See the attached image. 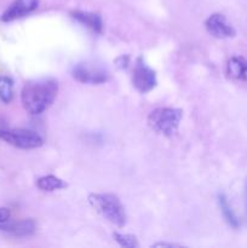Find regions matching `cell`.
<instances>
[{
  "mask_svg": "<svg viewBox=\"0 0 247 248\" xmlns=\"http://www.w3.org/2000/svg\"><path fill=\"white\" fill-rule=\"evenodd\" d=\"M0 140L18 149H36L44 144V140L39 133L26 128H1Z\"/></svg>",
  "mask_w": 247,
  "mask_h": 248,
  "instance_id": "4",
  "label": "cell"
},
{
  "mask_svg": "<svg viewBox=\"0 0 247 248\" xmlns=\"http://www.w3.org/2000/svg\"><path fill=\"white\" fill-rule=\"evenodd\" d=\"M153 247H181V245L178 244H171V242H156V244L153 245Z\"/></svg>",
  "mask_w": 247,
  "mask_h": 248,
  "instance_id": "18",
  "label": "cell"
},
{
  "mask_svg": "<svg viewBox=\"0 0 247 248\" xmlns=\"http://www.w3.org/2000/svg\"><path fill=\"white\" fill-rule=\"evenodd\" d=\"M39 6V0H14L0 16L1 22H12L28 16Z\"/></svg>",
  "mask_w": 247,
  "mask_h": 248,
  "instance_id": "8",
  "label": "cell"
},
{
  "mask_svg": "<svg viewBox=\"0 0 247 248\" xmlns=\"http://www.w3.org/2000/svg\"><path fill=\"white\" fill-rule=\"evenodd\" d=\"M14 98V81L9 77H0V102L7 104Z\"/></svg>",
  "mask_w": 247,
  "mask_h": 248,
  "instance_id": "14",
  "label": "cell"
},
{
  "mask_svg": "<svg viewBox=\"0 0 247 248\" xmlns=\"http://www.w3.org/2000/svg\"><path fill=\"white\" fill-rule=\"evenodd\" d=\"M72 75L77 81L89 85L104 84L108 80V73L96 65L79 63L72 69Z\"/></svg>",
  "mask_w": 247,
  "mask_h": 248,
  "instance_id": "6",
  "label": "cell"
},
{
  "mask_svg": "<svg viewBox=\"0 0 247 248\" xmlns=\"http://www.w3.org/2000/svg\"><path fill=\"white\" fill-rule=\"evenodd\" d=\"M205 27L208 33L217 39L234 38L236 31L232 26L227 17L222 14H212L205 22Z\"/></svg>",
  "mask_w": 247,
  "mask_h": 248,
  "instance_id": "7",
  "label": "cell"
},
{
  "mask_svg": "<svg viewBox=\"0 0 247 248\" xmlns=\"http://www.w3.org/2000/svg\"><path fill=\"white\" fill-rule=\"evenodd\" d=\"M217 202H218V206H219V208H220V212H222L223 218H224L225 222L228 223V225H229L230 228H232V229H239L240 220H239V218H237L235 211L232 210V205H230L229 200H228L227 195L223 193L218 194Z\"/></svg>",
  "mask_w": 247,
  "mask_h": 248,
  "instance_id": "12",
  "label": "cell"
},
{
  "mask_svg": "<svg viewBox=\"0 0 247 248\" xmlns=\"http://www.w3.org/2000/svg\"><path fill=\"white\" fill-rule=\"evenodd\" d=\"M10 217H11V213H10L9 208L0 207V225L4 224V223L9 222Z\"/></svg>",
  "mask_w": 247,
  "mask_h": 248,
  "instance_id": "16",
  "label": "cell"
},
{
  "mask_svg": "<svg viewBox=\"0 0 247 248\" xmlns=\"http://www.w3.org/2000/svg\"><path fill=\"white\" fill-rule=\"evenodd\" d=\"M115 62L119 68L124 69V68H127L128 63H130V57H128V56H120L119 58H116Z\"/></svg>",
  "mask_w": 247,
  "mask_h": 248,
  "instance_id": "17",
  "label": "cell"
},
{
  "mask_svg": "<svg viewBox=\"0 0 247 248\" xmlns=\"http://www.w3.org/2000/svg\"><path fill=\"white\" fill-rule=\"evenodd\" d=\"M0 230L12 235V236L26 237L31 236L35 232L36 224L31 219H23L17 220V222H6L0 225Z\"/></svg>",
  "mask_w": 247,
  "mask_h": 248,
  "instance_id": "10",
  "label": "cell"
},
{
  "mask_svg": "<svg viewBox=\"0 0 247 248\" xmlns=\"http://www.w3.org/2000/svg\"><path fill=\"white\" fill-rule=\"evenodd\" d=\"M245 206H246V216H247V181L245 183Z\"/></svg>",
  "mask_w": 247,
  "mask_h": 248,
  "instance_id": "19",
  "label": "cell"
},
{
  "mask_svg": "<svg viewBox=\"0 0 247 248\" xmlns=\"http://www.w3.org/2000/svg\"><path fill=\"white\" fill-rule=\"evenodd\" d=\"M70 15L75 21L79 22L81 26L91 31L92 33L101 34L103 31V21H102V17L96 12L75 10Z\"/></svg>",
  "mask_w": 247,
  "mask_h": 248,
  "instance_id": "9",
  "label": "cell"
},
{
  "mask_svg": "<svg viewBox=\"0 0 247 248\" xmlns=\"http://www.w3.org/2000/svg\"><path fill=\"white\" fill-rule=\"evenodd\" d=\"M114 240H115L116 244L121 247L125 248H137L138 247V241L136 239V236L131 234H123V232H115L113 234Z\"/></svg>",
  "mask_w": 247,
  "mask_h": 248,
  "instance_id": "15",
  "label": "cell"
},
{
  "mask_svg": "<svg viewBox=\"0 0 247 248\" xmlns=\"http://www.w3.org/2000/svg\"><path fill=\"white\" fill-rule=\"evenodd\" d=\"M132 82L135 89L140 93H148L156 86V73L145 63L143 57H138L136 60L135 68H133Z\"/></svg>",
  "mask_w": 247,
  "mask_h": 248,
  "instance_id": "5",
  "label": "cell"
},
{
  "mask_svg": "<svg viewBox=\"0 0 247 248\" xmlns=\"http://www.w3.org/2000/svg\"><path fill=\"white\" fill-rule=\"evenodd\" d=\"M182 118H183V111L181 109L161 107L154 109L148 115V124L156 133L171 137L178 131Z\"/></svg>",
  "mask_w": 247,
  "mask_h": 248,
  "instance_id": "3",
  "label": "cell"
},
{
  "mask_svg": "<svg viewBox=\"0 0 247 248\" xmlns=\"http://www.w3.org/2000/svg\"><path fill=\"white\" fill-rule=\"evenodd\" d=\"M58 84L55 79L44 78L27 82L21 92L24 110L31 115H40L50 108L57 97Z\"/></svg>",
  "mask_w": 247,
  "mask_h": 248,
  "instance_id": "1",
  "label": "cell"
},
{
  "mask_svg": "<svg viewBox=\"0 0 247 248\" xmlns=\"http://www.w3.org/2000/svg\"><path fill=\"white\" fill-rule=\"evenodd\" d=\"M36 186L43 191L52 193V191L64 189L65 186H67V183H65L63 179L53 176V174H47V176H43L40 177V178H38V181H36Z\"/></svg>",
  "mask_w": 247,
  "mask_h": 248,
  "instance_id": "13",
  "label": "cell"
},
{
  "mask_svg": "<svg viewBox=\"0 0 247 248\" xmlns=\"http://www.w3.org/2000/svg\"><path fill=\"white\" fill-rule=\"evenodd\" d=\"M89 201L108 222L116 227H124L126 212L118 196L108 193H96L89 196Z\"/></svg>",
  "mask_w": 247,
  "mask_h": 248,
  "instance_id": "2",
  "label": "cell"
},
{
  "mask_svg": "<svg viewBox=\"0 0 247 248\" xmlns=\"http://www.w3.org/2000/svg\"><path fill=\"white\" fill-rule=\"evenodd\" d=\"M227 75L236 81L247 80V60L242 56H232L227 63Z\"/></svg>",
  "mask_w": 247,
  "mask_h": 248,
  "instance_id": "11",
  "label": "cell"
}]
</instances>
